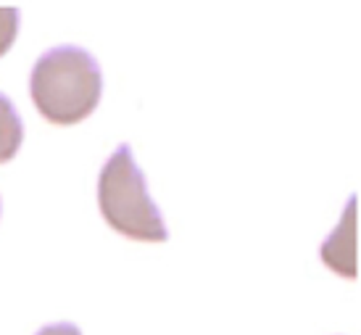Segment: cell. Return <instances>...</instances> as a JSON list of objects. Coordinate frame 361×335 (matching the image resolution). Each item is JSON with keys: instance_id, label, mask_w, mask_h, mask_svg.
Instances as JSON below:
<instances>
[{"instance_id": "1", "label": "cell", "mask_w": 361, "mask_h": 335, "mask_svg": "<svg viewBox=\"0 0 361 335\" xmlns=\"http://www.w3.org/2000/svg\"><path fill=\"white\" fill-rule=\"evenodd\" d=\"M101 92V63L80 45H56L32 66V103L51 124H77L87 119L98 109Z\"/></svg>"}, {"instance_id": "2", "label": "cell", "mask_w": 361, "mask_h": 335, "mask_svg": "<svg viewBox=\"0 0 361 335\" xmlns=\"http://www.w3.org/2000/svg\"><path fill=\"white\" fill-rule=\"evenodd\" d=\"M98 206L103 219L119 235L142 243H166L169 230L161 209L148 193L145 174L124 142L109 156L98 174Z\"/></svg>"}, {"instance_id": "3", "label": "cell", "mask_w": 361, "mask_h": 335, "mask_svg": "<svg viewBox=\"0 0 361 335\" xmlns=\"http://www.w3.org/2000/svg\"><path fill=\"white\" fill-rule=\"evenodd\" d=\"M24 140V124L6 92H0V164L11 162Z\"/></svg>"}, {"instance_id": "4", "label": "cell", "mask_w": 361, "mask_h": 335, "mask_svg": "<svg viewBox=\"0 0 361 335\" xmlns=\"http://www.w3.org/2000/svg\"><path fill=\"white\" fill-rule=\"evenodd\" d=\"M19 8L13 6H0V59L13 48L16 42V35H19Z\"/></svg>"}, {"instance_id": "5", "label": "cell", "mask_w": 361, "mask_h": 335, "mask_svg": "<svg viewBox=\"0 0 361 335\" xmlns=\"http://www.w3.org/2000/svg\"><path fill=\"white\" fill-rule=\"evenodd\" d=\"M37 335H82V330L71 322H56V325H45L37 330Z\"/></svg>"}]
</instances>
